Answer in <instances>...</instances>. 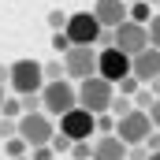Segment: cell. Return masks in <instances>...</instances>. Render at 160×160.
I'll list each match as a JSON object with an SVG mask.
<instances>
[{
    "label": "cell",
    "instance_id": "1",
    "mask_svg": "<svg viewBox=\"0 0 160 160\" xmlns=\"http://www.w3.org/2000/svg\"><path fill=\"white\" fill-rule=\"evenodd\" d=\"M71 108H78V86L71 78L45 82V89H41V112L60 119V116H67Z\"/></svg>",
    "mask_w": 160,
    "mask_h": 160
},
{
    "label": "cell",
    "instance_id": "2",
    "mask_svg": "<svg viewBox=\"0 0 160 160\" xmlns=\"http://www.w3.org/2000/svg\"><path fill=\"white\" fill-rule=\"evenodd\" d=\"M112 101H116V86H112V82H104L101 75L78 82V108L93 112V116H104V112L112 108Z\"/></svg>",
    "mask_w": 160,
    "mask_h": 160
},
{
    "label": "cell",
    "instance_id": "3",
    "mask_svg": "<svg viewBox=\"0 0 160 160\" xmlns=\"http://www.w3.org/2000/svg\"><path fill=\"white\" fill-rule=\"evenodd\" d=\"M11 89L19 97L41 93L45 89V63H38V60H15L11 63Z\"/></svg>",
    "mask_w": 160,
    "mask_h": 160
},
{
    "label": "cell",
    "instance_id": "4",
    "mask_svg": "<svg viewBox=\"0 0 160 160\" xmlns=\"http://www.w3.org/2000/svg\"><path fill=\"white\" fill-rule=\"evenodd\" d=\"M19 138L30 145V149H41V145H52L56 138V127H52V116L45 112H26L19 119Z\"/></svg>",
    "mask_w": 160,
    "mask_h": 160
},
{
    "label": "cell",
    "instance_id": "5",
    "mask_svg": "<svg viewBox=\"0 0 160 160\" xmlns=\"http://www.w3.org/2000/svg\"><path fill=\"white\" fill-rule=\"evenodd\" d=\"M97 56H101L97 45H71V52L63 56V71H67V78H75V82L93 78V75H97Z\"/></svg>",
    "mask_w": 160,
    "mask_h": 160
},
{
    "label": "cell",
    "instance_id": "6",
    "mask_svg": "<svg viewBox=\"0 0 160 160\" xmlns=\"http://www.w3.org/2000/svg\"><path fill=\"white\" fill-rule=\"evenodd\" d=\"M116 134L123 138V145L130 149V145H145L149 142V134H153V119H149V112H142V108H134L130 116H123L116 123Z\"/></svg>",
    "mask_w": 160,
    "mask_h": 160
},
{
    "label": "cell",
    "instance_id": "7",
    "mask_svg": "<svg viewBox=\"0 0 160 160\" xmlns=\"http://www.w3.org/2000/svg\"><path fill=\"white\" fill-rule=\"evenodd\" d=\"M56 130L67 134L71 142H93V134H97V116L86 112V108H71L67 116H60V127H56Z\"/></svg>",
    "mask_w": 160,
    "mask_h": 160
},
{
    "label": "cell",
    "instance_id": "8",
    "mask_svg": "<svg viewBox=\"0 0 160 160\" xmlns=\"http://www.w3.org/2000/svg\"><path fill=\"white\" fill-rule=\"evenodd\" d=\"M97 75H101L104 82H112V86L123 82L127 75H130V56L119 52L116 45H112V48H101V56H97Z\"/></svg>",
    "mask_w": 160,
    "mask_h": 160
},
{
    "label": "cell",
    "instance_id": "9",
    "mask_svg": "<svg viewBox=\"0 0 160 160\" xmlns=\"http://www.w3.org/2000/svg\"><path fill=\"white\" fill-rule=\"evenodd\" d=\"M112 34H116V48H119V52H127L130 60H134L138 52H145V48H149V30H145L142 22H130V19H127V22H123V26H116Z\"/></svg>",
    "mask_w": 160,
    "mask_h": 160
},
{
    "label": "cell",
    "instance_id": "10",
    "mask_svg": "<svg viewBox=\"0 0 160 160\" xmlns=\"http://www.w3.org/2000/svg\"><path fill=\"white\" fill-rule=\"evenodd\" d=\"M67 38H71V45H97L101 41V22L93 19V11H75L67 19Z\"/></svg>",
    "mask_w": 160,
    "mask_h": 160
},
{
    "label": "cell",
    "instance_id": "11",
    "mask_svg": "<svg viewBox=\"0 0 160 160\" xmlns=\"http://www.w3.org/2000/svg\"><path fill=\"white\" fill-rule=\"evenodd\" d=\"M93 19L101 22V30H116V26H123L130 19V4H123V0H97L93 4Z\"/></svg>",
    "mask_w": 160,
    "mask_h": 160
},
{
    "label": "cell",
    "instance_id": "12",
    "mask_svg": "<svg viewBox=\"0 0 160 160\" xmlns=\"http://www.w3.org/2000/svg\"><path fill=\"white\" fill-rule=\"evenodd\" d=\"M130 75L142 82V86H149L153 78H160V48H145V52H138L134 60H130Z\"/></svg>",
    "mask_w": 160,
    "mask_h": 160
},
{
    "label": "cell",
    "instance_id": "13",
    "mask_svg": "<svg viewBox=\"0 0 160 160\" xmlns=\"http://www.w3.org/2000/svg\"><path fill=\"white\" fill-rule=\"evenodd\" d=\"M93 160H127V145L119 134H101L93 142Z\"/></svg>",
    "mask_w": 160,
    "mask_h": 160
},
{
    "label": "cell",
    "instance_id": "14",
    "mask_svg": "<svg viewBox=\"0 0 160 160\" xmlns=\"http://www.w3.org/2000/svg\"><path fill=\"white\" fill-rule=\"evenodd\" d=\"M149 19H153V8H149V0H138V4H130V22H142V26H149Z\"/></svg>",
    "mask_w": 160,
    "mask_h": 160
},
{
    "label": "cell",
    "instance_id": "15",
    "mask_svg": "<svg viewBox=\"0 0 160 160\" xmlns=\"http://www.w3.org/2000/svg\"><path fill=\"white\" fill-rule=\"evenodd\" d=\"M4 153H8L11 160H19V157H30V145L15 134V138H8V142H4Z\"/></svg>",
    "mask_w": 160,
    "mask_h": 160
},
{
    "label": "cell",
    "instance_id": "16",
    "mask_svg": "<svg viewBox=\"0 0 160 160\" xmlns=\"http://www.w3.org/2000/svg\"><path fill=\"white\" fill-rule=\"evenodd\" d=\"M108 112H112V116H116V123H119L123 116H130V112H134V101H130V97H119V93H116V101H112V108H108Z\"/></svg>",
    "mask_w": 160,
    "mask_h": 160
},
{
    "label": "cell",
    "instance_id": "17",
    "mask_svg": "<svg viewBox=\"0 0 160 160\" xmlns=\"http://www.w3.org/2000/svg\"><path fill=\"white\" fill-rule=\"evenodd\" d=\"M138 89H142V82L134 78V75H127L123 82H116V93H119V97H130V101H134V93H138Z\"/></svg>",
    "mask_w": 160,
    "mask_h": 160
},
{
    "label": "cell",
    "instance_id": "18",
    "mask_svg": "<svg viewBox=\"0 0 160 160\" xmlns=\"http://www.w3.org/2000/svg\"><path fill=\"white\" fill-rule=\"evenodd\" d=\"M67 78V71H63V60H52V63H45V82H60Z\"/></svg>",
    "mask_w": 160,
    "mask_h": 160
},
{
    "label": "cell",
    "instance_id": "19",
    "mask_svg": "<svg viewBox=\"0 0 160 160\" xmlns=\"http://www.w3.org/2000/svg\"><path fill=\"white\" fill-rule=\"evenodd\" d=\"M153 101H157V97H153V93H149L145 86H142V89L134 93V108H142V112H149V108H153Z\"/></svg>",
    "mask_w": 160,
    "mask_h": 160
},
{
    "label": "cell",
    "instance_id": "20",
    "mask_svg": "<svg viewBox=\"0 0 160 160\" xmlns=\"http://www.w3.org/2000/svg\"><path fill=\"white\" fill-rule=\"evenodd\" d=\"M0 116H8V119H15V116H19V119H22V101L8 97V101H4V108H0Z\"/></svg>",
    "mask_w": 160,
    "mask_h": 160
},
{
    "label": "cell",
    "instance_id": "21",
    "mask_svg": "<svg viewBox=\"0 0 160 160\" xmlns=\"http://www.w3.org/2000/svg\"><path fill=\"white\" fill-rule=\"evenodd\" d=\"M52 48L63 52V56L71 52V38H67V30H56V34H52Z\"/></svg>",
    "mask_w": 160,
    "mask_h": 160
},
{
    "label": "cell",
    "instance_id": "22",
    "mask_svg": "<svg viewBox=\"0 0 160 160\" xmlns=\"http://www.w3.org/2000/svg\"><path fill=\"white\" fill-rule=\"evenodd\" d=\"M19 134V119H8V116H0V138L8 142V138H15Z\"/></svg>",
    "mask_w": 160,
    "mask_h": 160
},
{
    "label": "cell",
    "instance_id": "23",
    "mask_svg": "<svg viewBox=\"0 0 160 160\" xmlns=\"http://www.w3.org/2000/svg\"><path fill=\"white\" fill-rule=\"evenodd\" d=\"M71 157H75V160H93V142H75Z\"/></svg>",
    "mask_w": 160,
    "mask_h": 160
},
{
    "label": "cell",
    "instance_id": "24",
    "mask_svg": "<svg viewBox=\"0 0 160 160\" xmlns=\"http://www.w3.org/2000/svg\"><path fill=\"white\" fill-rule=\"evenodd\" d=\"M67 19H71V15H63L60 8L48 11V26H52V34H56V30H67Z\"/></svg>",
    "mask_w": 160,
    "mask_h": 160
},
{
    "label": "cell",
    "instance_id": "25",
    "mask_svg": "<svg viewBox=\"0 0 160 160\" xmlns=\"http://www.w3.org/2000/svg\"><path fill=\"white\" fill-rule=\"evenodd\" d=\"M71 149H75V142H71L67 134L56 130V138H52V153H71Z\"/></svg>",
    "mask_w": 160,
    "mask_h": 160
},
{
    "label": "cell",
    "instance_id": "26",
    "mask_svg": "<svg viewBox=\"0 0 160 160\" xmlns=\"http://www.w3.org/2000/svg\"><path fill=\"white\" fill-rule=\"evenodd\" d=\"M145 30H149V45H153V48H160V11L149 19V26H145Z\"/></svg>",
    "mask_w": 160,
    "mask_h": 160
},
{
    "label": "cell",
    "instance_id": "27",
    "mask_svg": "<svg viewBox=\"0 0 160 160\" xmlns=\"http://www.w3.org/2000/svg\"><path fill=\"white\" fill-rule=\"evenodd\" d=\"M97 134H116V119L112 116H97Z\"/></svg>",
    "mask_w": 160,
    "mask_h": 160
},
{
    "label": "cell",
    "instance_id": "28",
    "mask_svg": "<svg viewBox=\"0 0 160 160\" xmlns=\"http://www.w3.org/2000/svg\"><path fill=\"white\" fill-rule=\"evenodd\" d=\"M30 160H52V145H41V149H30Z\"/></svg>",
    "mask_w": 160,
    "mask_h": 160
},
{
    "label": "cell",
    "instance_id": "29",
    "mask_svg": "<svg viewBox=\"0 0 160 160\" xmlns=\"http://www.w3.org/2000/svg\"><path fill=\"white\" fill-rule=\"evenodd\" d=\"M149 119H153V127L160 130V101H153V108H149Z\"/></svg>",
    "mask_w": 160,
    "mask_h": 160
},
{
    "label": "cell",
    "instance_id": "30",
    "mask_svg": "<svg viewBox=\"0 0 160 160\" xmlns=\"http://www.w3.org/2000/svg\"><path fill=\"white\" fill-rule=\"evenodd\" d=\"M145 149H149V153H160V134H149V142H145Z\"/></svg>",
    "mask_w": 160,
    "mask_h": 160
},
{
    "label": "cell",
    "instance_id": "31",
    "mask_svg": "<svg viewBox=\"0 0 160 160\" xmlns=\"http://www.w3.org/2000/svg\"><path fill=\"white\" fill-rule=\"evenodd\" d=\"M11 82V63H0V86Z\"/></svg>",
    "mask_w": 160,
    "mask_h": 160
},
{
    "label": "cell",
    "instance_id": "32",
    "mask_svg": "<svg viewBox=\"0 0 160 160\" xmlns=\"http://www.w3.org/2000/svg\"><path fill=\"white\" fill-rule=\"evenodd\" d=\"M145 89H149V93H153V97H157V101H160V78H153V82H149V86H145Z\"/></svg>",
    "mask_w": 160,
    "mask_h": 160
},
{
    "label": "cell",
    "instance_id": "33",
    "mask_svg": "<svg viewBox=\"0 0 160 160\" xmlns=\"http://www.w3.org/2000/svg\"><path fill=\"white\" fill-rule=\"evenodd\" d=\"M4 101H8V97H4V86H0V108H4Z\"/></svg>",
    "mask_w": 160,
    "mask_h": 160
},
{
    "label": "cell",
    "instance_id": "34",
    "mask_svg": "<svg viewBox=\"0 0 160 160\" xmlns=\"http://www.w3.org/2000/svg\"><path fill=\"white\" fill-rule=\"evenodd\" d=\"M149 160H160V153H149Z\"/></svg>",
    "mask_w": 160,
    "mask_h": 160
},
{
    "label": "cell",
    "instance_id": "35",
    "mask_svg": "<svg viewBox=\"0 0 160 160\" xmlns=\"http://www.w3.org/2000/svg\"><path fill=\"white\" fill-rule=\"evenodd\" d=\"M123 4H138V0H123Z\"/></svg>",
    "mask_w": 160,
    "mask_h": 160
},
{
    "label": "cell",
    "instance_id": "36",
    "mask_svg": "<svg viewBox=\"0 0 160 160\" xmlns=\"http://www.w3.org/2000/svg\"><path fill=\"white\" fill-rule=\"evenodd\" d=\"M153 4H160V0H149V8H153Z\"/></svg>",
    "mask_w": 160,
    "mask_h": 160
},
{
    "label": "cell",
    "instance_id": "37",
    "mask_svg": "<svg viewBox=\"0 0 160 160\" xmlns=\"http://www.w3.org/2000/svg\"><path fill=\"white\" fill-rule=\"evenodd\" d=\"M19 160H30V157H19Z\"/></svg>",
    "mask_w": 160,
    "mask_h": 160
}]
</instances>
